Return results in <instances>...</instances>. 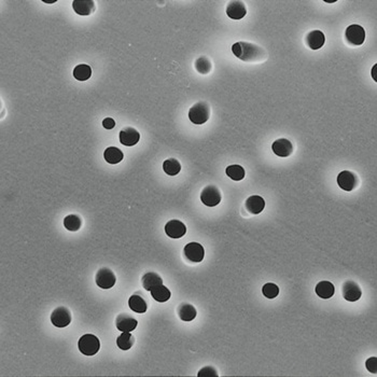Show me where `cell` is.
<instances>
[{"mask_svg":"<svg viewBox=\"0 0 377 377\" xmlns=\"http://www.w3.org/2000/svg\"><path fill=\"white\" fill-rule=\"evenodd\" d=\"M232 52L235 56L244 62L263 61L266 56L265 51L260 46L250 42H245V41H239V42L234 43L232 46Z\"/></svg>","mask_w":377,"mask_h":377,"instance_id":"1","label":"cell"},{"mask_svg":"<svg viewBox=\"0 0 377 377\" xmlns=\"http://www.w3.org/2000/svg\"><path fill=\"white\" fill-rule=\"evenodd\" d=\"M210 107L209 104L206 102H199L195 104L188 110V119L194 124L201 125L209 120Z\"/></svg>","mask_w":377,"mask_h":377,"instance_id":"2","label":"cell"},{"mask_svg":"<svg viewBox=\"0 0 377 377\" xmlns=\"http://www.w3.org/2000/svg\"><path fill=\"white\" fill-rule=\"evenodd\" d=\"M79 350L85 356H94L101 348V341L93 334L82 335L78 343Z\"/></svg>","mask_w":377,"mask_h":377,"instance_id":"3","label":"cell"},{"mask_svg":"<svg viewBox=\"0 0 377 377\" xmlns=\"http://www.w3.org/2000/svg\"><path fill=\"white\" fill-rule=\"evenodd\" d=\"M221 199V192L217 186L210 185L203 188L201 193V201L204 205L208 206V207H215V206L220 204Z\"/></svg>","mask_w":377,"mask_h":377,"instance_id":"4","label":"cell"},{"mask_svg":"<svg viewBox=\"0 0 377 377\" xmlns=\"http://www.w3.org/2000/svg\"><path fill=\"white\" fill-rule=\"evenodd\" d=\"M51 322L56 328L68 327L72 322V313L65 306H58L51 314Z\"/></svg>","mask_w":377,"mask_h":377,"instance_id":"5","label":"cell"},{"mask_svg":"<svg viewBox=\"0 0 377 377\" xmlns=\"http://www.w3.org/2000/svg\"><path fill=\"white\" fill-rule=\"evenodd\" d=\"M347 42L352 45H361L365 40V31L360 25L352 24L347 27L345 32Z\"/></svg>","mask_w":377,"mask_h":377,"instance_id":"6","label":"cell"},{"mask_svg":"<svg viewBox=\"0 0 377 377\" xmlns=\"http://www.w3.org/2000/svg\"><path fill=\"white\" fill-rule=\"evenodd\" d=\"M95 281L99 288L102 289H110L115 285L116 277L114 273L108 267H103L97 272Z\"/></svg>","mask_w":377,"mask_h":377,"instance_id":"7","label":"cell"},{"mask_svg":"<svg viewBox=\"0 0 377 377\" xmlns=\"http://www.w3.org/2000/svg\"><path fill=\"white\" fill-rule=\"evenodd\" d=\"M343 297L348 302H356L362 296V290L356 281L346 280L341 288Z\"/></svg>","mask_w":377,"mask_h":377,"instance_id":"8","label":"cell"},{"mask_svg":"<svg viewBox=\"0 0 377 377\" xmlns=\"http://www.w3.org/2000/svg\"><path fill=\"white\" fill-rule=\"evenodd\" d=\"M359 184L358 177L349 170L340 172L338 176V185L344 191H352Z\"/></svg>","mask_w":377,"mask_h":377,"instance_id":"9","label":"cell"},{"mask_svg":"<svg viewBox=\"0 0 377 377\" xmlns=\"http://www.w3.org/2000/svg\"><path fill=\"white\" fill-rule=\"evenodd\" d=\"M115 326H116V329L121 332H131L137 328L138 321L137 319H135L132 315L122 313L116 316Z\"/></svg>","mask_w":377,"mask_h":377,"instance_id":"10","label":"cell"},{"mask_svg":"<svg viewBox=\"0 0 377 377\" xmlns=\"http://www.w3.org/2000/svg\"><path fill=\"white\" fill-rule=\"evenodd\" d=\"M185 256L188 261L199 263L204 260L205 250L204 247L198 243H190L185 247Z\"/></svg>","mask_w":377,"mask_h":377,"instance_id":"11","label":"cell"},{"mask_svg":"<svg viewBox=\"0 0 377 377\" xmlns=\"http://www.w3.org/2000/svg\"><path fill=\"white\" fill-rule=\"evenodd\" d=\"M128 306L135 313L144 314L148 310V303L147 299L140 291H136L128 300Z\"/></svg>","mask_w":377,"mask_h":377,"instance_id":"12","label":"cell"},{"mask_svg":"<svg viewBox=\"0 0 377 377\" xmlns=\"http://www.w3.org/2000/svg\"><path fill=\"white\" fill-rule=\"evenodd\" d=\"M165 232L170 238H181L187 233V227L184 222L179 220H170L165 226Z\"/></svg>","mask_w":377,"mask_h":377,"instance_id":"13","label":"cell"},{"mask_svg":"<svg viewBox=\"0 0 377 377\" xmlns=\"http://www.w3.org/2000/svg\"><path fill=\"white\" fill-rule=\"evenodd\" d=\"M226 14L232 20H241L247 14L245 3L239 0L229 1L226 7Z\"/></svg>","mask_w":377,"mask_h":377,"instance_id":"14","label":"cell"},{"mask_svg":"<svg viewBox=\"0 0 377 377\" xmlns=\"http://www.w3.org/2000/svg\"><path fill=\"white\" fill-rule=\"evenodd\" d=\"M120 143L125 147H133L137 145L140 139V134L137 132V129L133 127H125L122 129L119 134Z\"/></svg>","mask_w":377,"mask_h":377,"instance_id":"15","label":"cell"},{"mask_svg":"<svg viewBox=\"0 0 377 377\" xmlns=\"http://www.w3.org/2000/svg\"><path fill=\"white\" fill-rule=\"evenodd\" d=\"M272 149L276 155H278L280 157H287L292 154L293 145L290 140H288L286 138H281L275 141V143L272 145Z\"/></svg>","mask_w":377,"mask_h":377,"instance_id":"16","label":"cell"},{"mask_svg":"<svg viewBox=\"0 0 377 377\" xmlns=\"http://www.w3.org/2000/svg\"><path fill=\"white\" fill-rule=\"evenodd\" d=\"M73 8L76 14L87 16L95 11V2L93 0H74Z\"/></svg>","mask_w":377,"mask_h":377,"instance_id":"17","label":"cell"},{"mask_svg":"<svg viewBox=\"0 0 377 377\" xmlns=\"http://www.w3.org/2000/svg\"><path fill=\"white\" fill-rule=\"evenodd\" d=\"M326 42L325 34L320 31H313L310 32L307 37H306V43L309 46L311 50L317 51L321 49L323 44Z\"/></svg>","mask_w":377,"mask_h":377,"instance_id":"18","label":"cell"},{"mask_svg":"<svg viewBox=\"0 0 377 377\" xmlns=\"http://www.w3.org/2000/svg\"><path fill=\"white\" fill-rule=\"evenodd\" d=\"M246 209L252 215L261 214L265 207L264 199L259 195H252L247 198L246 201Z\"/></svg>","mask_w":377,"mask_h":377,"instance_id":"19","label":"cell"},{"mask_svg":"<svg viewBox=\"0 0 377 377\" xmlns=\"http://www.w3.org/2000/svg\"><path fill=\"white\" fill-rule=\"evenodd\" d=\"M177 314L182 321H192L196 318L197 311L193 305L188 303H181L177 308Z\"/></svg>","mask_w":377,"mask_h":377,"instance_id":"20","label":"cell"},{"mask_svg":"<svg viewBox=\"0 0 377 377\" xmlns=\"http://www.w3.org/2000/svg\"><path fill=\"white\" fill-rule=\"evenodd\" d=\"M141 282H143V287L145 288L146 291H151L153 288L163 285V279L157 273L149 272L143 276Z\"/></svg>","mask_w":377,"mask_h":377,"instance_id":"21","label":"cell"},{"mask_svg":"<svg viewBox=\"0 0 377 377\" xmlns=\"http://www.w3.org/2000/svg\"><path fill=\"white\" fill-rule=\"evenodd\" d=\"M316 293L317 296L321 299H330L334 296L335 287L332 282L323 280L316 286Z\"/></svg>","mask_w":377,"mask_h":377,"instance_id":"22","label":"cell"},{"mask_svg":"<svg viewBox=\"0 0 377 377\" xmlns=\"http://www.w3.org/2000/svg\"><path fill=\"white\" fill-rule=\"evenodd\" d=\"M150 292H151L152 298L160 303L167 302L170 299V297H172V292H170L168 288L165 287L164 285H160L155 288H153Z\"/></svg>","mask_w":377,"mask_h":377,"instance_id":"23","label":"cell"},{"mask_svg":"<svg viewBox=\"0 0 377 377\" xmlns=\"http://www.w3.org/2000/svg\"><path fill=\"white\" fill-rule=\"evenodd\" d=\"M104 157L106 162L109 164H117L123 160L124 154H123V152L119 148H115V147H109V148L105 150Z\"/></svg>","mask_w":377,"mask_h":377,"instance_id":"24","label":"cell"},{"mask_svg":"<svg viewBox=\"0 0 377 377\" xmlns=\"http://www.w3.org/2000/svg\"><path fill=\"white\" fill-rule=\"evenodd\" d=\"M92 75V68L88 66V65L82 64L78 65L75 69H74V76L75 79L78 81H86L91 78Z\"/></svg>","mask_w":377,"mask_h":377,"instance_id":"25","label":"cell"},{"mask_svg":"<svg viewBox=\"0 0 377 377\" xmlns=\"http://www.w3.org/2000/svg\"><path fill=\"white\" fill-rule=\"evenodd\" d=\"M64 226L70 232L79 231L82 226V220L78 215H68L64 219Z\"/></svg>","mask_w":377,"mask_h":377,"instance_id":"26","label":"cell"},{"mask_svg":"<svg viewBox=\"0 0 377 377\" xmlns=\"http://www.w3.org/2000/svg\"><path fill=\"white\" fill-rule=\"evenodd\" d=\"M134 343H135V339L129 332H123L120 337L116 339V345L122 350L131 349Z\"/></svg>","mask_w":377,"mask_h":377,"instance_id":"27","label":"cell"},{"mask_svg":"<svg viewBox=\"0 0 377 377\" xmlns=\"http://www.w3.org/2000/svg\"><path fill=\"white\" fill-rule=\"evenodd\" d=\"M163 169L168 176H176L181 172V164L176 158H169L163 163Z\"/></svg>","mask_w":377,"mask_h":377,"instance_id":"28","label":"cell"},{"mask_svg":"<svg viewBox=\"0 0 377 377\" xmlns=\"http://www.w3.org/2000/svg\"><path fill=\"white\" fill-rule=\"evenodd\" d=\"M226 173L234 181H240L245 178V169L240 165H231L226 167Z\"/></svg>","mask_w":377,"mask_h":377,"instance_id":"29","label":"cell"},{"mask_svg":"<svg viewBox=\"0 0 377 377\" xmlns=\"http://www.w3.org/2000/svg\"><path fill=\"white\" fill-rule=\"evenodd\" d=\"M211 68H213V66H211V63L208 57L201 56L199 58H197L195 62V69L199 74L207 75L210 73Z\"/></svg>","mask_w":377,"mask_h":377,"instance_id":"30","label":"cell"},{"mask_svg":"<svg viewBox=\"0 0 377 377\" xmlns=\"http://www.w3.org/2000/svg\"><path fill=\"white\" fill-rule=\"evenodd\" d=\"M262 292H263V296L265 298L275 299L279 294V288L276 284H273V282H268V284H265L263 286Z\"/></svg>","mask_w":377,"mask_h":377,"instance_id":"31","label":"cell"},{"mask_svg":"<svg viewBox=\"0 0 377 377\" xmlns=\"http://www.w3.org/2000/svg\"><path fill=\"white\" fill-rule=\"evenodd\" d=\"M198 377H215V376H219L217 372V369L214 367H204L203 369L199 370V372L197 374Z\"/></svg>","mask_w":377,"mask_h":377,"instance_id":"32","label":"cell"},{"mask_svg":"<svg viewBox=\"0 0 377 377\" xmlns=\"http://www.w3.org/2000/svg\"><path fill=\"white\" fill-rule=\"evenodd\" d=\"M365 367H367L369 372L377 374V358L376 357L369 358L367 362H365Z\"/></svg>","mask_w":377,"mask_h":377,"instance_id":"33","label":"cell"},{"mask_svg":"<svg viewBox=\"0 0 377 377\" xmlns=\"http://www.w3.org/2000/svg\"><path fill=\"white\" fill-rule=\"evenodd\" d=\"M103 126L106 129H113L115 126V121L113 119V117H106V119L103 121Z\"/></svg>","mask_w":377,"mask_h":377,"instance_id":"34","label":"cell"}]
</instances>
